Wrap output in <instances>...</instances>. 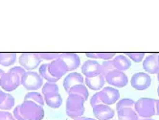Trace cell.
<instances>
[{
	"label": "cell",
	"instance_id": "obj_29",
	"mask_svg": "<svg viewBox=\"0 0 159 120\" xmlns=\"http://www.w3.org/2000/svg\"><path fill=\"white\" fill-rule=\"evenodd\" d=\"M126 56L128 57V58H130L134 62H140L143 59H144V57H145V53H143V52H133V53H126Z\"/></svg>",
	"mask_w": 159,
	"mask_h": 120
},
{
	"label": "cell",
	"instance_id": "obj_28",
	"mask_svg": "<svg viewBox=\"0 0 159 120\" xmlns=\"http://www.w3.org/2000/svg\"><path fill=\"white\" fill-rule=\"evenodd\" d=\"M41 60L44 61H55L61 57V53H39Z\"/></svg>",
	"mask_w": 159,
	"mask_h": 120
},
{
	"label": "cell",
	"instance_id": "obj_24",
	"mask_svg": "<svg viewBox=\"0 0 159 120\" xmlns=\"http://www.w3.org/2000/svg\"><path fill=\"white\" fill-rule=\"evenodd\" d=\"M85 55L88 58H92L94 59H103L106 61L112 60V58H114L116 54L115 53H107V52H95V53H86Z\"/></svg>",
	"mask_w": 159,
	"mask_h": 120
},
{
	"label": "cell",
	"instance_id": "obj_31",
	"mask_svg": "<svg viewBox=\"0 0 159 120\" xmlns=\"http://www.w3.org/2000/svg\"><path fill=\"white\" fill-rule=\"evenodd\" d=\"M0 120H16L13 114H11L8 112L0 111Z\"/></svg>",
	"mask_w": 159,
	"mask_h": 120
},
{
	"label": "cell",
	"instance_id": "obj_11",
	"mask_svg": "<svg viewBox=\"0 0 159 120\" xmlns=\"http://www.w3.org/2000/svg\"><path fill=\"white\" fill-rule=\"evenodd\" d=\"M93 114L97 120H111L114 117L115 113L110 106L101 104L93 108Z\"/></svg>",
	"mask_w": 159,
	"mask_h": 120
},
{
	"label": "cell",
	"instance_id": "obj_12",
	"mask_svg": "<svg viewBox=\"0 0 159 120\" xmlns=\"http://www.w3.org/2000/svg\"><path fill=\"white\" fill-rule=\"evenodd\" d=\"M82 73L85 78H91L101 74V64L95 60H87L82 65Z\"/></svg>",
	"mask_w": 159,
	"mask_h": 120
},
{
	"label": "cell",
	"instance_id": "obj_17",
	"mask_svg": "<svg viewBox=\"0 0 159 120\" xmlns=\"http://www.w3.org/2000/svg\"><path fill=\"white\" fill-rule=\"evenodd\" d=\"M117 115L118 120H139V116L132 107H123L117 108Z\"/></svg>",
	"mask_w": 159,
	"mask_h": 120
},
{
	"label": "cell",
	"instance_id": "obj_5",
	"mask_svg": "<svg viewBox=\"0 0 159 120\" xmlns=\"http://www.w3.org/2000/svg\"><path fill=\"white\" fill-rule=\"evenodd\" d=\"M21 85L27 90H38L43 85V78L35 71H26L22 76Z\"/></svg>",
	"mask_w": 159,
	"mask_h": 120
},
{
	"label": "cell",
	"instance_id": "obj_21",
	"mask_svg": "<svg viewBox=\"0 0 159 120\" xmlns=\"http://www.w3.org/2000/svg\"><path fill=\"white\" fill-rule=\"evenodd\" d=\"M71 93L78 94L80 96H82L84 101H87V98H88V95H89L88 90H87V88L84 85H74L73 88L69 91H68V94H71Z\"/></svg>",
	"mask_w": 159,
	"mask_h": 120
},
{
	"label": "cell",
	"instance_id": "obj_3",
	"mask_svg": "<svg viewBox=\"0 0 159 120\" xmlns=\"http://www.w3.org/2000/svg\"><path fill=\"white\" fill-rule=\"evenodd\" d=\"M84 100L78 94H69L66 100V114L72 119L83 116L84 113Z\"/></svg>",
	"mask_w": 159,
	"mask_h": 120
},
{
	"label": "cell",
	"instance_id": "obj_32",
	"mask_svg": "<svg viewBox=\"0 0 159 120\" xmlns=\"http://www.w3.org/2000/svg\"><path fill=\"white\" fill-rule=\"evenodd\" d=\"M102 102L100 100V96H99V92L95 93L92 97H91V99H90V105H91L92 108H94L95 106L97 105H101Z\"/></svg>",
	"mask_w": 159,
	"mask_h": 120
},
{
	"label": "cell",
	"instance_id": "obj_19",
	"mask_svg": "<svg viewBox=\"0 0 159 120\" xmlns=\"http://www.w3.org/2000/svg\"><path fill=\"white\" fill-rule=\"evenodd\" d=\"M112 61H113V64H114L115 69L119 71H123V72L128 70L131 65L130 60L126 55H117L112 59Z\"/></svg>",
	"mask_w": 159,
	"mask_h": 120
},
{
	"label": "cell",
	"instance_id": "obj_6",
	"mask_svg": "<svg viewBox=\"0 0 159 120\" xmlns=\"http://www.w3.org/2000/svg\"><path fill=\"white\" fill-rule=\"evenodd\" d=\"M18 62L21 67H23L25 70L32 71L39 67L41 62V59L39 53H22L18 59Z\"/></svg>",
	"mask_w": 159,
	"mask_h": 120
},
{
	"label": "cell",
	"instance_id": "obj_7",
	"mask_svg": "<svg viewBox=\"0 0 159 120\" xmlns=\"http://www.w3.org/2000/svg\"><path fill=\"white\" fill-rule=\"evenodd\" d=\"M105 78H106V83L118 89L124 88V86H126L129 83V79L126 73H124L123 71L116 70V69L108 72L106 75Z\"/></svg>",
	"mask_w": 159,
	"mask_h": 120
},
{
	"label": "cell",
	"instance_id": "obj_30",
	"mask_svg": "<svg viewBox=\"0 0 159 120\" xmlns=\"http://www.w3.org/2000/svg\"><path fill=\"white\" fill-rule=\"evenodd\" d=\"M134 104H135V102L132 99H129V98H124V99H121L116 103V110L117 108H123V107H132V108H134Z\"/></svg>",
	"mask_w": 159,
	"mask_h": 120
},
{
	"label": "cell",
	"instance_id": "obj_38",
	"mask_svg": "<svg viewBox=\"0 0 159 120\" xmlns=\"http://www.w3.org/2000/svg\"><path fill=\"white\" fill-rule=\"evenodd\" d=\"M157 79H158V83H159V72L157 73ZM158 88H159V85H158Z\"/></svg>",
	"mask_w": 159,
	"mask_h": 120
},
{
	"label": "cell",
	"instance_id": "obj_41",
	"mask_svg": "<svg viewBox=\"0 0 159 120\" xmlns=\"http://www.w3.org/2000/svg\"><path fill=\"white\" fill-rule=\"evenodd\" d=\"M52 120H55V119H52Z\"/></svg>",
	"mask_w": 159,
	"mask_h": 120
},
{
	"label": "cell",
	"instance_id": "obj_40",
	"mask_svg": "<svg viewBox=\"0 0 159 120\" xmlns=\"http://www.w3.org/2000/svg\"><path fill=\"white\" fill-rule=\"evenodd\" d=\"M158 62H159V54H158Z\"/></svg>",
	"mask_w": 159,
	"mask_h": 120
},
{
	"label": "cell",
	"instance_id": "obj_1",
	"mask_svg": "<svg viewBox=\"0 0 159 120\" xmlns=\"http://www.w3.org/2000/svg\"><path fill=\"white\" fill-rule=\"evenodd\" d=\"M14 116L16 120H42L44 108L35 102L23 101L15 108Z\"/></svg>",
	"mask_w": 159,
	"mask_h": 120
},
{
	"label": "cell",
	"instance_id": "obj_20",
	"mask_svg": "<svg viewBox=\"0 0 159 120\" xmlns=\"http://www.w3.org/2000/svg\"><path fill=\"white\" fill-rule=\"evenodd\" d=\"M16 61V53H0V64L3 67H11Z\"/></svg>",
	"mask_w": 159,
	"mask_h": 120
},
{
	"label": "cell",
	"instance_id": "obj_25",
	"mask_svg": "<svg viewBox=\"0 0 159 120\" xmlns=\"http://www.w3.org/2000/svg\"><path fill=\"white\" fill-rule=\"evenodd\" d=\"M48 65H49V63H43V64H41V67H39V75L41 76L43 79L48 81L49 83H57V82H58V80L54 79L52 76L50 75V73H49Z\"/></svg>",
	"mask_w": 159,
	"mask_h": 120
},
{
	"label": "cell",
	"instance_id": "obj_42",
	"mask_svg": "<svg viewBox=\"0 0 159 120\" xmlns=\"http://www.w3.org/2000/svg\"><path fill=\"white\" fill-rule=\"evenodd\" d=\"M111 120H113V119H111Z\"/></svg>",
	"mask_w": 159,
	"mask_h": 120
},
{
	"label": "cell",
	"instance_id": "obj_39",
	"mask_svg": "<svg viewBox=\"0 0 159 120\" xmlns=\"http://www.w3.org/2000/svg\"><path fill=\"white\" fill-rule=\"evenodd\" d=\"M157 93H158V96H159V88H157Z\"/></svg>",
	"mask_w": 159,
	"mask_h": 120
},
{
	"label": "cell",
	"instance_id": "obj_34",
	"mask_svg": "<svg viewBox=\"0 0 159 120\" xmlns=\"http://www.w3.org/2000/svg\"><path fill=\"white\" fill-rule=\"evenodd\" d=\"M73 120H97V119H94V118H90V117H78V118H75Z\"/></svg>",
	"mask_w": 159,
	"mask_h": 120
},
{
	"label": "cell",
	"instance_id": "obj_26",
	"mask_svg": "<svg viewBox=\"0 0 159 120\" xmlns=\"http://www.w3.org/2000/svg\"><path fill=\"white\" fill-rule=\"evenodd\" d=\"M114 69H115V67H114V64H113V61L112 60L105 61L103 63L101 64V74L104 75L105 77H106V75L108 72L114 70Z\"/></svg>",
	"mask_w": 159,
	"mask_h": 120
},
{
	"label": "cell",
	"instance_id": "obj_18",
	"mask_svg": "<svg viewBox=\"0 0 159 120\" xmlns=\"http://www.w3.org/2000/svg\"><path fill=\"white\" fill-rule=\"evenodd\" d=\"M43 97L45 104L52 108H59L62 104V98L59 92H49L44 94Z\"/></svg>",
	"mask_w": 159,
	"mask_h": 120
},
{
	"label": "cell",
	"instance_id": "obj_35",
	"mask_svg": "<svg viewBox=\"0 0 159 120\" xmlns=\"http://www.w3.org/2000/svg\"><path fill=\"white\" fill-rule=\"evenodd\" d=\"M156 114L159 115V100H156Z\"/></svg>",
	"mask_w": 159,
	"mask_h": 120
},
{
	"label": "cell",
	"instance_id": "obj_2",
	"mask_svg": "<svg viewBox=\"0 0 159 120\" xmlns=\"http://www.w3.org/2000/svg\"><path fill=\"white\" fill-rule=\"evenodd\" d=\"M26 70L21 67H14L5 72L0 81V86L6 91H14L21 85L22 76Z\"/></svg>",
	"mask_w": 159,
	"mask_h": 120
},
{
	"label": "cell",
	"instance_id": "obj_9",
	"mask_svg": "<svg viewBox=\"0 0 159 120\" xmlns=\"http://www.w3.org/2000/svg\"><path fill=\"white\" fill-rule=\"evenodd\" d=\"M99 96L102 104L111 106L118 102L120 98V92L117 89H113L111 86H106L99 91Z\"/></svg>",
	"mask_w": 159,
	"mask_h": 120
},
{
	"label": "cell",
	"instance_id": "obj_13",
	"mask_svg": "<svg viewBox=\"0 0 159 120\" xmlns=\"http://www.w3.org/2000/svg\"><path fill=\"white\" fill-rule=\"evenodd\" d=\"M84 78L82 74H80L78 72H72L69 73L66 77L64 78L63 81V88L65 91L68 93L74 85H84Z\"/></svg>",
	"mask_w": 159,
	"mask_h": 120
},
{
	"label": "cell",
	"instance_id": "obj_14",
	"mask_svg": "<svg viewBox=\"0 0 159 120\" xmlns=\"http://www.w3.org/2000/svg\"><path fill=\"white\" fill-rule=\"evenodd\" d=\"M143 67L147 73L156 74L159 72L158 54H150L143 62Z\"/></svg>",
	"mask_w": 159,
	"mask_h": 120
},
{
	"label": "cell",
	"instance_id": "obj_15",
	"mask_svg": "<svg viewBox=\"0 0 159 120\" xmlns=\"http://www.w3.org/2000/svg\"><path fill=\"white\" fill-rule=\"evenodd\" d=\"M62 60L68 67V71L76 70L80 64H81V59L76 53H61V57L59 58Z\"/></svg>",
	"mask_w": 159,
	"mask_h": 120
},
{
	"label": "cell",
	"instance_id": "obj_27",
	"mask_svg": "<svg viewBox=\"0 0 159 120\" xmlns=\"http://www.w3.org/2000/svg\"><path fill=\"white\" fill-rule=\"evenodd\" d=\"M49 92H59V86L56 83H49L47 82L42 86V94H46Z\"/></svg>",
	"mask_w": 159,
	"mask_h": 120
},
{
	"label": "cell",
	"instance_id": "obj_8",
	"mask_svg": "<svg viewBox=\"0 0 159 120\" xmlns=\"http://www.w3.org/2000/svg\"><path fill=\"white\" fill-rule=\"evenodd\" d=\"M131 86L136 90H145L152 85V78L148 73L137 72L132 75L130 80Z\"/></svg>",
	"mask_w": 159,
	"mask_h": 120
},
{
	"label": "cell",
	"instance_id": "obj_16",
	"mask_svg": "<svg viewBox=\"0 0 159 120\" xmlns=\"http://www.w3.org/2000/svg\"><path fill=\"white\" fill-rule=\"evenodd\" d=\"M84 83L87 85V88L92 90H100L103 89V86L106 84V78L104 75L99 74L95 77L91 78H85Z\"/></svg>",
	"mask_w": 159,
	"mask_h": 120
},
{
	"label": "cell",
	"instance_id": "obj_4",
	"mask_svg": "<svg viewBox=\"0 0 159 120\" xmlns=\"http://www.w3.org/2000/svg\"><path fill=\"white\" fill-rule=\"evenodd\" d=\"M134 110L141 118H152L156 114V99L143 97L134 104Z\"/></svg>",
	"mask_w": 159,
	"mask_h": 120
},
{
	"label": "cell",
	"instance_id": "obj_33",
	"mask_svg": "<svg viewBox=\"0 0 159 120\" xmlns=\"http://www.w3.org/2000/svg\"><path fill=\"white\" fill-rule=\"evenodd\" d=\"M6 94L3 90H0V104H2V102L5 100V98H6Z\"/></svg>",
	"mask_w": 159,
	"mask_h": 120
},
{
	"label": "cell",
	"instance_id": "obj_22",
	"mask_svg": "<svg viewBox=\"0 0 159 120\" xmlns=\"http://www.w3.org/2000/svg\"><path fill=\"white\" fill-rule=\"evenodd\" d=\"M24 101H32L35 102L37 104H39V106L44 105L45 101H44V97L41 95V93H39L37 91H32V92H28L25 94L24 96Z\"/></svg>",
	"mask_w": 159,
	"mask_h": 120
},
{
	"label": "cell",
	"instance_id": "obj_23",
	"mask_svg": "<svg viewBox=\"0 0 159 120\" xmlns=\"http://www.w3.org/2000/svg\"><path fill=\"white\" fill-rule=\"evenodd\" d=\"M16 100L13 95H11L10 93L6 94V98L5 100L2 102V104H0V111H10L11 108H13L15 106Z\"/></svg>",
	"mask_w": 159,
	"mask_h": 120
},
{
	"label": "cell",
	"instance_id": "obj_36",
	"mask_svg": "<svg viewBox=\"0 0 159 120\" xmlns=\"http://www.w3.org/2000/svg\"><path fill=\"white\" fill-rule=\"evenodd\" d=\"M4 73H5V72H4L2 69H0V81H1V78H2V76L4 75Z\"/></svg>",
	"mask_w": 159,
	"mask_h": 120
},
{
	"label": "cell",
	"instance_id": "obj_10",
	"mask_svg": "<svg viewBox=\"0 0 159 120\" xmlns=\"http://www.w3.org/2000/svg\"><path fill=\"white\" fill-rule=\"evenodd\" d=\"M48 70H49V73H50V75L52 76V77L54 79H57L58 81L62 77L65 73L69 72V71H68L67 65L61 59L52 61L48 65Z\"/></svg>",
	"mask_w": 159,
	"mask_h": 120
},
{
	"label": "cell",
	"instance_id": "obj_37",
	"mask_svg": "<svg viewBox=\"0 0 159 120\" xmlns=\"http://www.w3.org/2000/svg\"><path fill=\"white\" fill-rule=\"evenodd\" d=\"M139 120H154V119H152V118H141Z\"/></svg>",
	"mask_w": 159,
	"mask_h": 120
}]
</instances>
